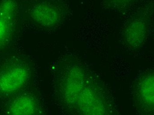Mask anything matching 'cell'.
Listing matches in <instances>:
<instances>
[{"label": "cell", "mask_w": 154, "mask_h": 115, "mask_svg": "<svg viewBox=\"0 0 154 115\" xmlns=\"http://www.w3.org/2000/svg\"><path fill=\"white\" fill-rule=\"evenodd\" d=\"M29 71L23 65L12 66L0 74V90L11 93L19 90L27 82Z\"/></svg>", "instance_id": "1"}, {"label": "cell", "mask_w": 154, "mask_h": 115, "mask_svg": "<svg viewBox=\"0 0 154 115\" xmlns=\"http://www.w3.org/2000/svg\"><path fill=\"white\" fill-rule=\"evenodd\" d=\"M32 16L35 22L39 25L51 26L59 21L60 11L54 5L43 3L34 7L32 11Z\"/></svg>", "instance_id": "2"}, {"label": "cell", "mask_w": 154, "mask_h": 115, "mask_svg": "<svg viewBox=\"0 0 154 115\" xmlns=\"http://www.w3.org/2000/svg\"><path fill=\"white\" fill-rule=\"evenodd\" d=\"M35 100L29 96H22L16 99L10 108V113L14 115L33 114L36 110Z\"/></svg>", "instance_id": "3"}, {"label": "cell", "mask_w": 154, "mask_h": 115, "mask_svg": "<svg viewBox=\"0 0 154 115\" xmlns=\"http://www.w3.org/2000/svg\"><path fill=\"white\" fill-rule=\"evenodd\" d=\"M145 28L141 22H135L129 27L127 31V39L131 44L142 42L145 35Z\"/></svg>", "instance_id": "4"}, {"label": "cell", "mask_w": 154, "mask_h": 115, "mask_svg": "<svg viewBox=\"0 0 154 115\" xmlns=\"http://www.w3.org/2000/svg\"><path fill=\"white\" fill-rule=\"evenodd\" d=\"M8 29V25L6 21L2 18L0 17V42L6 36Z\"/></svg>", "instance_id": "5"}, {"label": "cell", "mask_w": 154, "mask_h": 115, "mask_svg": "<svg viewBox=\"0 0 154 115\" xmlns=\"http://www.w3.org/2000/svg\"><path fill=\"white\" fill-rule=\"evenodd\" d=\"M111 4L115 5H123L127 3L131 0H108Z\"/></svg>", "instance_id": "6"}]
</instances>
